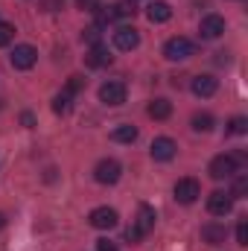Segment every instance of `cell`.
Wrapping results in <instances>:
<instances>
[{"instance_id": "obj_2", "label": "cell", "mask_w": 248, "mask_h": 251, "mask_svg": "<svg viewBox=\"0 0 248 251\" xmlns=\"http://www.w3.org/2000/svg\"><path fill=\"white\" fill-rule=\"evenodd\" d=\"M164 56H167L170 62H187V59L193 56V41L184 38V35L170 38V41L164 44Z\"/></svg>"}, {"instance_id": "obj_19", "label": "cell", "mask_w": 248, "mask_h": 251, "mask_svg": "<svg viewBox=\"0 0 248 251\" xmlns=\"http://www.w3.org/2000/svg\"><path fill=\"white\" fill-rule=\"evenodd\" d=\"M70 102H73V94H70V91L56 94V100H53V111H56V114H67V111H70Z\"/></svg>"}, {"instance_id": "obj_29", "label": "cell", "mask_w": 248, "mask_h": 251, "mask_svg": "<svg viewBox=\"0 0 248 251\" xmlns=\"http://www.w3.org/2000/svg\"><path fill=\"white\" fill-rule=\"evenodd\" d=\"M21 120H24V126H29V128H32V123H35V120H32V114H24Z\"/></svg>"}, {"instance_id": "obj_27", "label": "cell", "mask_w": 248, "mask_h": 251, "mask_svg": "<svg viewBox=\"0 0 248 251\" xmlns=\"http://www.w3.org/2000/svg\"><path fill=\"white\" fill-rule=\"evenodd\" d=\"M97 251H117V243H111L108 237H102V240H97Z\"/></svg>"}, {"instance_id": "obj_18", "label": "cell", "mask_w": 248, "mask_h": 251, "mask_svg": "<svg viewBox=\"0 0 248 251\" xmlns=\"http://www.w3.org/2000/svg\"><path fill=\"white\" fill-rule=\"evenodd\" d=\"M111 137L117 140V143H134L137 140V126L131 123H120L114 131H111Z\"/></svg>"}, {"instance_id": "obj_6", "label": "cell", "mask_w": 248, "mask_h": 251, "mask_svg": "<svg viewBox=\"0 0 248 251\" xmlns=\"http://www.w3.org/2000/svg\"><path fill=\"white\" fill-rule=\"evenodd\" d=\"M231 207H234V196H231V193H225V190H213V193L207 196V210H210L213 216H228Z\"/></svg>"}, {"instance_id": "obj_26", "label": "cell", "mask_w": 248, "mask_h": 251, "mask_svg": "<svg viewBox=\"0 0 248 251\" xmlns=\"http://www.w3.org/2000/svg\"><path fill=\"white\" fill-rule=\"evenodd\" d=\"M82 85H85V79H82V76H70V82H67V88H64V91H70V94H76V91H79Z\"/></svg>"}, {"instance_id": "obj_25", "label": "cell", "mask_w": 248, "mask_h": 251, "mask_svg": "<svg viewBox=\"0 0 248 251\" xmlns=\"http://www.w3.org/2000/svg\"><path fill=\"white\" fill-rule=\"evenodd\" d=\"M237 243L248 246V222L246 219H240V225H237Z\"/></svg>"}, {"instance_id": "obj_7", "label": "cell", "mask_w": 248, "mask_h": 251, "mask_svg": "<svg viewBox=\"0 0 248 251\" xmlns=\"http://www.w3.org/2000/svg\"><path fill=\"white\" fill-rule=\"evenodd\" d=\"M173 193H175V201H178V204H193V201L201 196V187H198L196 178H181V181L173 187Z\"/></svg>"}, {"instance_id": "obj_15", "label": "cell", "mask_w": 248, "mask_h": 251, "mask_svg": "<svg viewBox=\"0 0 248 251\" xmlns=\"http://www.w3.org/2000/svg\"><path fill=\"white\" fill-rule=\"evenodd\" d=\"M146 18H149L152 24H167V21L173 18V9H170V3H164V0H155V3L146 6Z\"/></svg>"}, {"instance_id": "obj_24", "label": "cell", "mask_w": 248, "mask_h": 251, "mask_svg": "<svg viewBox=\"0 0 248 251\" xmlns=\"http://www.w3.org/2000/svg\"><path fill=\"white\" fill-rule=\"evenodd\" d=\"M82 12H99L102 9V0H76Z\"/></svg>"}, {"instance_id": "obj_16", "label": "cell", "mask_w": 248, "mask_h": 251, "mask_svg": "<svg viewBox=\"0 0 248 251\" xmlns=\"http://www.w3.org/2000/svg\"><path fill=\"white\" fill-rule=\"evenodd\" d=\"M146 114H149L152 120H167V117L173 114V102H170V100H161V97H158V100H152V102H149Z\"/></svg>"}, {"instance_id": "obj_4", "label": "cell", "mask_w": 248, "mask_h": 251, "mask_svg": "<svg viewBox=\"0 0 248 251\" xmlns=\"http://www.w3.org/2000/svg\"><path fill=\"white\" fill-rule=\"evenodd\" d=\"M9 62H12V67H15V70H29L32 64L38 62V50H35L32 44H18V47L12 50Z\"/></svg>"}, {"instance_id": "obj_10", "label": "cell", "mask_w": 248, "mask_h": 251, "mask_svg": "<svg viewBox=\"0 0 248 251\" xmlns=\"http://www.w3.org/2000/svg\"><path fill=\"white\" fill-rule=\"evenodd\" d=\"M149 152H152L155 161H173L175 152H178V143L173 137H155L152 146H149Z\"/></svg>"}, {"instance_id": "obj_28", "label": "cell", "mask_w": 248, "mask_h": 251, "mask_svg": "<svg viewBox=\"0 0 248 251\" xmlns=\"http://www.w3.org/2000/svg\"><path fill=\"white\" fill-rule=\"evenodd\" d=\"M85 38L97 44V38H99V26H91V29H85Z\"/></svg>"}, {"instance_id": "obj_11", "label": "cell", "mask_w": 248, "mask_h": 251, "mask_svg": "<svg viewBox=\"0 0 248 251\" xmlns=\"http://www.w3.org/2000/svg\"><path fill=\"white\" fill-rule=\"evenodd\" d=\"M99 102H105V105H123L125 85L123 82H105V85H99Z\"/></svg>"}, {"instance_id": "obj_22", "label": "cell", "mask_w": 248, "mask_h": 251, "mask_svg": "<svg viewBox=\"0 0 248 251\" xmlns=\"http://www.w3.org/2000/svg\"><path fill=\"white\" fill-rule=\"evenodd\" d=\"M228 131H231V134H246L248 131V120L246 117H234V120L228 123Z\"/></svg>"}, {"instance_id": "obj_17", "label": "cell", "mask_w": 248, "mask_h": 251, "mask_svg": "<svg viewBox=\"0 0 248 251\" xmlns=\"http://www.w3.org/2000/svg\"><path fill=\"white\" fill-rule=\"evenodd\" d=\"M85 62H88V67H105V64H111V53L102 44H94L91 53L85 56Z\"/></svg>"}, {"instance_id": "obj_23", "label": "cell", "mask_w": 248, "mask_h": 251, "mask_svg": "<svg viewBox=\"0 0 248 251\" xmlns=\"http://www.w3.org/2000/svg\"><path fill=\"white\" fill-rule=\"evenodd\" d=\"M12 38H15V26H12V24H3V21H0V47H6V44H9Z\"/></svg>"}, {"instance_id": "obj_20", "label": "cell", "mask_w": 248, "mask_h": 251, "mask_svg": "<svg viewBox=\"0 0 248 251\" xmlns=\"http://www.w3.org/2000/svg\"><path fill=\"white\" fill-rule=\"evenodd\" d=\"M190 123H193L196 131H210V128H213V117L204 111V114H193V120H190Z\"/></svg>"}, {"instance_id": "obj_13", "label": "cell", "mask_w": 248, "mask_h": 251, "mask_svg": "<svg viewBox=\"0 0 248 251\" xmlns=\"http://www.w3.org/2000/svg\"><path fill=\"white\" fill-rule=\"evenodd\" d=\"M190 88H193V94H196V97H213V94H216V88H219V82H216L210 73H198V76L190 82Z\"/></svg>"}, {"instance_id": "obj_3", "label": "cell", "mask_w": 248, "mask_h": 251, "mask_svg": "<svg viewBox=\"0 0 248 251\" xmlns=\"http://www.w3.org/2000/svg\"><path fill=\"white\" fill-rule=\"evenodd\" d=\"M207 173H210V178H213V181L231 178V176H237V158H234V155H216V158L210 161Z\"/></svg>"}, {"instance_id": "obj_9", "label": "cell", "mask_w": 248, "mask_h": 251, "mask_svg": "<svg viewBox=\"0 0 248 251\" xmlns=\"http://www.w3.org/2000/svg\"><path fill=\"white\" fill-rule=\"evenodd\" d=\"M222 32H225V18H222V15H204V18H201V24H198V35H201V38L213 41V38H219Z\"/></svg>"}, {"instance_id": "obj_8", "label": "cell", "mask_w": 248, "mask_h": 251, "mask_svg": "<svg viewBox=\"0 0 248 251\" xmlns=\"http://www.w3.org/2000/svg\"><path fill=\"white\" fill-rule=\"evenodd\" d=\"M137 44H140V32H137L134 26H117V29H114V47H117V50L131 53Z\"/></svg>"}, {"instance_id": "obj_21", "label": "cell", "mask_w": 248, "mask_h": 251, "mask_svg": "<svg viewBox=\"0 0 248 251\" xmlns=\"http://www.w3.org/2000/svg\"><path fill=\"white\" fill-rule=\"evenodd\" d=\"M248 193V176L246 173H240V176H237V181H234V193H231V196H234V199H240V196H246Z\"/></svg>"}, {"instance_id": "obj_12", "label": "cell", "mask_w": 248, "mask_h": 251, "mask_svg": "<svg viewBox=\"0 0 248 251\" xmlns=\"http://www.w3.org/2000/svg\"><path fill=\"white\" fill-rule=\"evenodd\" d=\"M155 207H149V204H140L137 207V219H134V231L140 234V237H146L152 228H155Z\"/></svg>"}, {"instance_id": "obj_30", "label": "cell", "mask_w": 248, "mask_h": 251, "mask_svg": "<svg viewBox=\"0 0 248 251\" xmlns=\"http://www.w3.org/2000/svg\"><path fill=\"white\" fill-rule=\"evenodd\" d=\"M3 225H6V213H0V228H3Z\"/></svg>"}, {"instance_id": "obj_5", "label": "cell", "mask_w": 248, "mask_h": 251, "mask_svg": "<svg viewBox=\"0 0 248 251\" xmlns=\"http://www.w3.org/2000/svg\"><path fill=\"white\" fill-rule=\"evenodd\" d=\"M117 210L114 207H94L91 210V216H88V222L97 228V231H111V228H117Z\"/></svg>"}, {"instance_id": "obj_14", "label": "cell", "mask_w": 248, "mask_h": 251, "mask_svg": "<svg viewBox=\"0 0 248 251\" xmlns=\"http://www.w3.org/2000/svg\"><path fill=\"white\" fill-rule=\"evenodd\" d=\"M225 237H228V228H225V225H219V222H207V225H201V240H204L207 246H222Z\"/></svg>"}, {"instance_id": "obj_1", "label": "cell", "mask_w": 248, "mask_h": 251, "mask_svg": "<svg viewBox=\"0 0 248 251\" xmlns=\"http://www.w3.org/2000/svg\"><path fill=\"white\" fill-rule=\"evenodd\" d=\"M120 176H123V167H120L114 158H102V161L94 167V178H97V184H117Z\"/></svg>"}]
</instances>
